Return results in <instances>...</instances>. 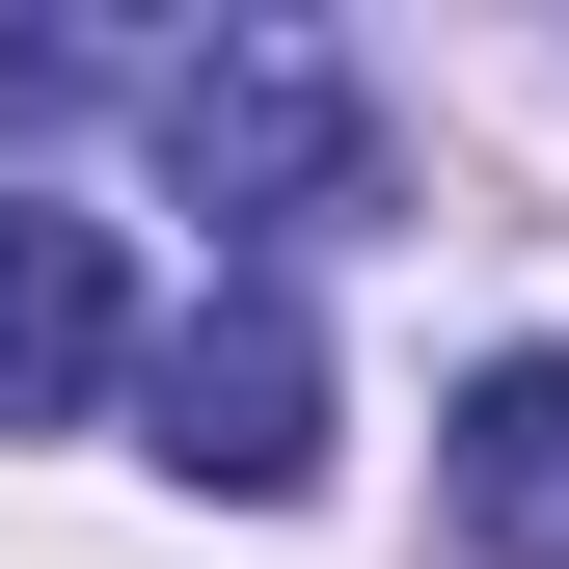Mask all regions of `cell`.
I'll return each mask as SVG.
<instances>
[{"label":"cell","mask_w":569,"mask_h":569,"mask_svg":"<svg viewBox=\"0 0 569 569\" xmlns=\"http://www.w3.org/2000/svg\"><path fill=\"white\" fill-rule=\"evenodd\" d=\"M461 542L488 569H569V352H488L461 380Z\"/></svg>","instance_id":"277c9868"},{"label":"cell","mask_w":569,"mask_h":569,"mask_svg":"<svg viewBox=\"0 0 569 569\" xmlns=\"http://www.w3.org/2000/svg\"><path fill=\"white\" fill-rule=\"evenodd\" d=\"M136 435H163V488H218V516H299L326 488V326H299V271H218V299L136 352Z\"/></svg>","instance_id":"7a4b0ae2"},{"label":"cell","mask_w":569,"mask_h":569,"mask_svg":"<svg viewBox=\"0 0 569 569\" xmlns=\"http://www.w3.org/2000/svg\"><path fill=\"white\" fill-rule=\"evenodd\" d=\"M109 380H136V271H109V218L0 190V435H82Z\"/></svg>","instance_id":"3957f363"},{"label":"cell","mask_w":569,"mask_h":569,"mask_svg":"<svg viewBox=\"0 0 569 569\" xmlns=\"http://www.w3.org/2000/svg\"><path fill=\"white\" fill-rule=\"evenodd\" d=\"M136 136H163L190 218H352V190H380V109H352L326 28H190V54H136Z\"/></svg>","instance_id":"6da1fadb"}]
</instances>
